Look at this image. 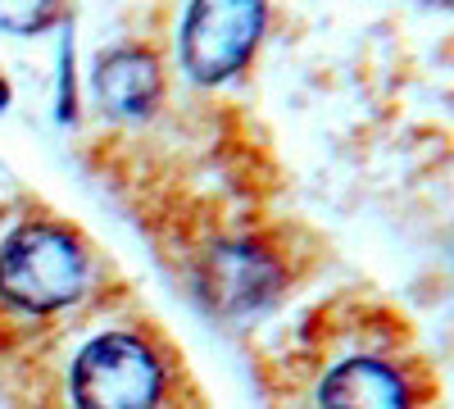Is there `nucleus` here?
Segmentation results:
<instances>
[{
	"label": "nucleus",
	"instance_id": "obj_7",
	"mask_svg": "<svg viewBox=\"0 0 454 409\" xmlns=\"http://www.w3.org/2000/svg\"><path fill=\"white\" fill-rule=\"evenodd\" d=\"M59 0H0V28L10 32H36L42 23H51Z\"/></svg>",
	"mask_w": 454,
	"mask_h": 409
},
{
	"label": "nucleus",
	"instance_id": "obj_3",
	"mask_svg": "<svg viewBox=\"0 0 454 409\" xmlns=\"http://www.w3.org/2000/svg\"><path fill=\"white\" fill-rule=\"evenodd\" d=\"M263 28V0H196L182 28V64L200 83L237 73Z\"/></svg>",
	"mask_w": 454,
	"mask_h": 409
},
{
	"label": "nucleus",
	"instance_id": "obj_8",
	"mask_svg": "<svg viewBox=\"0 0 454 409\" xmlns=\"http://www.w3.org/2000/svg\"><path fill=\"white\" fill-rule=\"evenodd\" d=\"M10 105V87H5V78H0V109Z\"/></svg>",
	"mask_w": 454,
	"mask_h": 409
},
{
	"label": "nucleus",
	"instance_id": "obj_5",
	"mask_svg": "<svg viewBox=\"0 0 454 409\" xmlns=\"http://www.w3.org/2000/svg\"><path fill=\"white\" fill-rule=\"evenodd\" d=\"M318 409H413V391L391 359L350 355L318 382Z\"/></svg>",
	"mask_w": 454,
	"mask_h": 409
},
{
	"label": "nucleus",
	"instance_id": "obj_4",
	"mask_svg": "<svg viewBox=\"0 0 454 409\" xmlns=\"http://www.w3.org/2000/svg\"><path fill=\"white\" fill-rule=\"evenodd\" d=\"M200 287L218 310L241 314V310L263 305L282 287V269H278V259L259 246H218L205 259Z\"/></svg>",
	"mask_w": 454,
	"mask_h": 409
},
{
	"label": "nucleus",
	"instance_id": "obj_2",
	"mask_svg": "<svg viewBox=\"0 0 454 409\" xmlns=\"http://www.w3.org/2000/svg\"><path fill=\"white\" fill-rule=\"evenodd\" d=\"M68 387L78 409H155L164 396V374L141 337L100 332L73 359Z\"/></svg>",
	"mask_w": 454,
	"mask_h": 409
},
{
	"label": "nucleus",
	"instance_id": "obj_6",
	"mask_svg": "<svg viewBox=\"0 0 454 409\" xmlns=\"http://www.w3.org/2000/svg\"><path fill=\"white\" fill-rule=\"evenodd\" d=\"M96 96L114 114H145L160 96V64L150 51L119 46L96 68Z\"/></svg>",
	"mask_w": 454,
	"mask_h": 409
},
{
	"label": "nucleus",
	"instance_id": "obj_1",
	"mask_svg": "<svg viewBox=\"0 0 454 409\" xmlns=\"http://www.w3.org/2000/svg\"><path fill=\"white\" fill-rule=\"evenodd\" d=\"M87 282V255L68 228L46 218L19 223L0 241V295L27 314H51L78 301Z\"/></svg>",
	"mask_w": 454,
	"mask_h": 409
}]
</instances>
